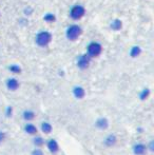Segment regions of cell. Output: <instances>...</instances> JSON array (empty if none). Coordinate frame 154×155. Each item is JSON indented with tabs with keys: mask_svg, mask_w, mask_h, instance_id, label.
<instances>
[{
	"mask_svg": "<svg viewBox=\"0 0 154 155\" xmlns=\"http://www.w3.org/2000/svg\"><path fill=\"white\" fill-rule=\"evenodd\" d=\"M40 131L42 132L43 134H46V135H49V134L52 133L53 131V126L50 124L49 122H40Z\"/></svg>",
	"mask_w": 154,
	"mask_h": 155,
	"instance_id": "obj_15",
	"label": "cell"
},
{
	"mask_svg": "<svg viewBox=\"0 0 154 155\" xmlns=\"http://www.w3.org/2000/svg\"><path fill=\"white\" fill-rule=\"evenodd\" d=\"M110 126V122L106 116H99L94 122V127L99 131H106Z\"/></svg>",
	"mask_w": 154,
	"mask_h": 155,
	"instance_id": "obj_2",
	"label": "cell"
},
{
	"mask_svg": "<svg viewBox=\"0 0 154 155\" xmlns=\"http://www.w3.org/2000/svg\"><path fill=\"white\" fill-rule=\"evenodd\" d=\"M133 155H146L148 153L147 146L144 143H135L132 146Z\"/></svg>",
	"mask_w": 154,
	"mask_h": 155,
	"instance_id": "obj_3",
	"label": "cell"
},
{
	"mask_svg": "<svg viewBox=\"0 0 154 155\" xmlns=\"http://www.w3.org/2000/svg\"><path fill=\"white\" fill-rule=\"evenodd\" d=\"M32 143L34 145L35 148H42L44 145H46V139L44 137H42L41 135H34L33 138H32Z\"/></svg>",
	"mask_w": 154,
	"mask_h": 155,
	"instance_id": "obj_13",
	"label": "cell"
},
{
	"mask_svg": "<svg viewBox=\"0 0 154 155\" xmlns=\"http://www.w3.org/2000/svg\"><path fill=\"white\" fill-rule=\"evenodd\" d=\"M46 149L52 155H56L57 153H59L60 151V147H59L58 141L55 139V138H50V139L46 140Z\"/></svg>",
	"mask_w": 154,
	"mask_h": 155,
	"instance_id": "obj_1",
	"label": "cell"
},
{
	"mask_svg": "<svg viewBox=\"0 0 154 155\" xmlns=\"http://www.w3.org/2000/svg\"><path fill=\"white\" fill-rule=\"evenodd\" d=\"M150 94H151V91H150V89H149V88L142 89V91L139 92V94H138L139 100H142V101L147 100V99L149 98V96H150Z\"/></svg>",
	"mask_w": 154,
	"mask_h": 155,
	"instance_id": "obj_16",
	"label": "cell"
},
{
	"mask_svg": "<svg viewBox=\"0 0 154 155\" xmlns=\"http://www.w3.org/2000/svg\"><path fill=\"white\" fill-rule=\"evenodd\" d=\"M23 132H25V134H28V135L34 136V135L38 134V128L36 127V125L32 124L31 122H29L23 126Z\"/></svg>",
	"mask_w": 154,
	"mask_h": 155,
	"instance_id": "obj_10",
	"label": "cell"
},
{
	"mask_svg": "<svg viewBox=\"0 0 154 155\" xmlns=\"http://www.w3.org/2000/svg\"><path fill=\"white\" fill-rule=\"evenodd\" d=\"M51 41V34L48 32H41L37 36V43L39 46H46Z\"/></svg>",
	"mask_w": 154,
	"mask_h": 155,
	"instance_id": "obj_8",
	"label": "cell"
},
{
	"mask_svg": "<svg viewBox=\"0 0 154 155\" xmlns=\"http://www.w3.org/2000/svg\"><path fill=\"white\" fill-rule=\"evenodd\" d=\"M31 155H44V153L40 148H35L31 151Z\"/></svg>",
	"mask_w": 154,
	"mask_h": 155,
	"instance_id": "obj_21",
	"label": "cell"
},
{
	"mask_svg": "<svg viewBox=\"0 0 154 155\" xmlns=\"http://www.w3.org/2000/svg\"><path fill=\"white\" fill-rule=\"evenodd\" d=\"M14 115V108L12 106H6L4 110V116L5 118H12Z\"/></svg>",
	"mask_w": 154,
	"mask_h": 155,
	"instance_id": "obj_17",
	"label": "cell"
},
{
	"mask_svg": "<svg viewBox=\"0 0 154 155\" xmlns=\"http://www.w3.org/2000/svg\"><path fill=\"white\" fill-rule=\"evenodd\" d=\"M139 52H140V50H139L138 48H134V49L132 50V53H131V55H132L133 57H136V56L139 54Z\"/></svg>",
	"mask_w": 154,
	"mask_h": 155,
	"instance_id": "obj_22",
	"label": "cell"
},
{
	"mask_svg": "<svg viewBox=\"0 0 154 155\" xmlns=\"http://www.w3.org/2000/svg\"><path fill=\"white\" fill-rule=\"evenodd\" d=\"M83 14H84V9L80 5L74 6L71 11V16L74 19H79L80 17H82Z\"/></svg>",
	"mask_w": 154,
	"mask_h": 155,
	"instance_id": "obj_14",
	"label": "cell"
},
{
	"mask_svg": "<svg viewBox=\"0 0 154 155\" xmlns=\"http://www.w3.org/2000/svg\"><path fill=\"white\" fill-rule=\"evenodd\" d=\"M6 136H7V134H6L5 131L0 130V145H2V143L5 141Z\"/></svg>",
	"mask_w": 154,
	"mask_h": 155,
	"instance_id": "obj_20",
	"label": "cell"
},
{
	"mask_svg": "<svg viewBox=\"0 0 154 155\" xmlns=\"http://www.w3.org/2000/svg\"><path fill=\"white\" fill-rule=\"evenodd\" d=\"M90 66V57L87 55H82L78 58L77 60V67L79 68L80 70H86Z\"/></svg>",
	"mask_w": 154,
	"mask_h": 155,
	"instance_id": "obj_12",
	"label": "cell"
},
{
	"mask_svg": "<svg viewBox=\"0 0 154 155\" xmlns=\"http://www.w3.org/2000/svg\"><path fill=\"white\" fill-rule=\"evenodd\" d=\"M100 53H102V46H100L99 43L93 42V43H91L89 46V48H88V54H89V56H91V57H96V56H98Z\"/></svg>",
	"mask_w": 154,
	"mask_h": 155,
	"instance_id": "obj_7",
	"label": "cell"
},
{
	"mask_svg": "<svg viewBox=\"0 0 154 155\" xmlns=\"http://www.w3.org/2000/svg\"><path fill=\"white\" fill-rule=\"evenodd\" d=\"M72 94H73L75 99L81 100L86 97V90L81 85H75L74 88L72 89Z\"/></svg>",
	"mask_w": 154,
	"mask_h": 155,
	"instance_id": "obj_6",
	"label": "cell"
},
{
	"mask_svg": "<svg viewBox=\"0 0 154 155\" xmlns=\"http://www.w3.org/2000/svg\"><path fill=\"white\" fill-rule=\"evenodd\" d=\"M80 33H81V30L78 25H72L68 29L67 31V35H68V38L70 40H75L79 37Z\"/></svg>",
	"mask_w": 154,
	"mask_h": 155,
	"instance_id": "obj_5",
	"label": "cell"
},
{
	"mask_svg": "<svg viewBox=\"0 0 154 155\" xmlns=\"http://www.w3.org/2000/svg\"><path fill=\"white\" fill-rule=\"evenodd\" d=\"M144 132H145V129L142 128V127H137V128H136V133L142 134Z\"/></svg>",
	"mask_w": 154,
	"mask_h": 155,
	"instance_id": "obj_23",
	"label": "cell"
},
{
	"mask_svg": "<svg viewBox=\"0 0 154 155\" xmlns=\"http://www.w3.org/2000/svg\"><path fill=\"white\" fill-rule=\"evenodd\" d=\"M5 87L6 89L11 92H15L17 91L20 87V83H19L18 79L16 78H9L7 80L5 81Z\"/></svg>",
	"mask_w": 154,
	"mask_h": 155,
	"instance_id": "obj_11",
	"label": "cell"
},
{
	"mask_svg": "<svg viewBox=\"0 0 154 155\" xmlns=\"http://www.w3.org/2000/svg\"><path fill=\"white\" fill-rule=\"evenodd\" d=\"M146 146H147V150H148V152H150V153L154 152V140L153 139L149 140V143H147Z\"/></svg>",
	"mask_w": 154,
	"mask_h": 155,
	"instance_id": "obj_18",
	"label": "cell"
},
{
	"mask_svg": "<svg viewBox=\"0 0 154 155\" xmlns=\"http://www.w3.org/2000/svg\"><path fill=\"white\" fill-rule=\"evenodd\" d=\"M10 71L12 72V73L14 74H20V72H21V69H20V67H18V66H11L10 67Z\"/></svg>",
	"mask_w": 154,
	"mask_h": 155,
	"instance_id": "obj_19",
	"label": "cell"
},
{
	"mask_svg": "<svg viewBox=\"0 0 154 155\" xmlns=\"http://www.w3.org/2000/svg\"><path fill=\"white\" fill-rule=\"evenodd\" d=\"M62 155H65V154H62Z\"/></svg>",
	"mask_w": 154,
	"mask_h": 155,
	"instance_id": "obj_24",
	"label": "cell"
},
{
	"mask_svg": "<svg viewBox=\"0 0 154 155\" xmlns=\"http://www.w3.org/2000/svg\"><path fill=\"white\" fill-rule=\"evenodd\" d=\"M117 140H118V138H117L116 134L110 133L104 138V140H102V145H104L106 148H113V147L117 143Z\"/></svg>",
	"mask_w": 154,
	"mask_h": 155,
	"instance_id": "obj_4",
	"label": "cell"
},
{
	"mask_svg": "<svg viewBox=\"0 0 154 155\" xmlns=\"http://www.w3.org/2000/svg\"><path fill=\"white\" fill-rule=\"evenodd\" d=\"M21 117H22V119H23L25 122H33V120L36 118V112H35L34 110L25 109V110H23V111H22Z\"/></svg>",
	"mask_w": 154,
	"mask_h": 155,
	"instance_id": "obj_9",
	"label": "cell"
}]
</instances>
